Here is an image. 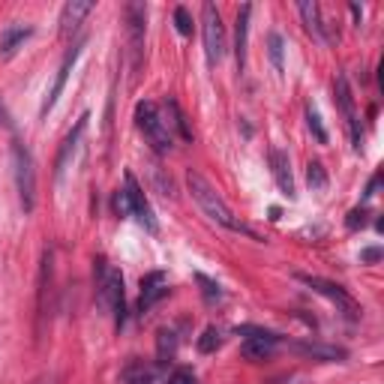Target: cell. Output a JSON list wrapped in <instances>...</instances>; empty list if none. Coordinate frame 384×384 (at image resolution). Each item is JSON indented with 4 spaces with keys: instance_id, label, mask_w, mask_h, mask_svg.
I'll use <instances>...</instances> for the list:
<instances>
[{
    "instance_id": "obj_34",
    "label": "cell",
    "mask_w": 384,
    "mask_h": 384,
    "mask_svg": "<svg viewBox=\"0 0 384 384\" xmlns=\"http://www.w3.org/2000/svg\"><path fill=\"white\" fill-rule=\"evenodd\" d=\"M153 181H157V186L162 189V196H174V192H171V183H165V181H162V171H159V165H153Z\"/></svg>"
},
{
    "instance_id": "obj_28",
    "label": "cell",
    "mask_w": 384,
    "mask_h": 384,
    "mask_svg": "<svg viewBox=\"0 0 384 384\" xmlns=\"http://www.w3.org/2000/svg\"><path fill=\"white\" fill-rule=\"evenodd\" d=\"M196 283L201 286V294H204V300H208V303H216V300H222V288H220V283H213L210 276H204V273H196Z\"/></svg>"
},
{
    "instance_id": "obj_23",
    "label": "cell",
    "mask_w": 384,
    "mask_h": 384,
    "mask_svg": "<svg viewBox=\"0 0 384 384\" xmlns=\"http://www.w3.org/2000/svg\"><path fill=\"white\" fill-rule=\"evenodd\" d=\"M165 111H169V120H171V126L177 130V135H181L183 142H192V130H189V123H186L183 111H181V106H177L174 96H165ZM169 120H165V123H169Z\"/></svg>"
},
{
    "instance_id": "obj_7",
    "label": "cell",
    "mask_w": 384,
    "mask_h": 384,
    "mask_svg": "<svg viewBox=\"0 0 384 384\" xmlns=\"http://www.w3.org/2000/svg\"><path fill=\"white\" fill-rule=\"evenodd\" d=\"M123 16H126V33H130V67H132V81H135L138 69H142V60H145V18H147V9H145V4H126Z\"/></svg>"
},
{
    "instance_id": "obj_32",
    "label": "cell",
    "mask_w": 384,
    "mask_h": 384,
    "mask_svg": "<svg viewBox=\"0 0 384 384\" xmlns=\"http://www.w3.org/2000/svg\"><path fill=\"white\" fill-rule=\"evenodd\" d=\"M111 208H114V213H118L120 220H123V216H130V213H132V208H130V198H126V192H123V189H118V192H114V198H111Z\"/></svg>"
},
{
    "instance_id": "obj_25",
    "label": "cell",
    "mask_w": 384,
    "mask_h": 384,
    "mask_svg": "<svg viewBox=\"0 0 384 384\" xmlns=\"http://www.w3.org/2000/svg\"><path fill=\"white\" fill-rule=\"evenodd\" d=\"M306 183H310L312 192H324L327 189V171H324V165L312 159L310 165H306Z\"/></svg>"
},
{
    "instance_id": "obj_5",
    "label": "cell",
    "mask_w": 384,
    "mask_h": 384,
    "mask_svg": "<svg viewBox=\"0 0 384 384\" xmlns=\"http://www.w3.org/2000/svg\"><path fill=\"white\" fill-rule=\"evenodd\" d=\"M294 279L303 286H310L315 294H322V298H327L330 303H337V310L345 312V318H351V322L361 315V306H357V300L342 286L330 283V279H322V276H312V273H294Z\"/></svg>"
},
{
    "instance_id": "obj_36",
    "label": "cell",
    "mask_w": 384,
    "mask_h": 384,
    "mask_svg": "<svg viewBox=\"0 0 384 384\" xmlns=\"http://www.w3.org/2000/svg\"><path fill=\"white\" fill-rule=\"evenodd\" d=\"M378 186H381V174H375L373 181H369V186H366V198H373L375 192H378Z\"/></svg>"
},
{
    "instance_id": "obj_38",
    "label": "cell",
    "mask_w": 384,
    "mask_h": 384,
    "mask_svg": "<svg viewBox=\"0 0 384 384\" xmlns=\"http://www.w3.org/2000/svg\"><path fill=\"white\" fill-rule=\"evenodd\" d=\"M351 16L357 18V24H361V16H363V12H361V6H357V4H351Z\"/></svg>"
},
{
    "instance_id": "obj_20",
    "label": "cell",
    "mask_w": 384,
    "mask_h": 384,
    "mask_svg": "<svg viewBox=\"0 0 384 384\" xmlns=\"http://www.w3.org/2000/svg\"><path fill=\"white\" fill-rule=\"evenodd\" d=\"M177 357V334L171 327H159L157 330V366H169Z\"/></svg>"
},
{
    "instance_id": "obj_21",
    "label": "cell",
    "mask_w": 384,
    "mask_h": 384,
    "mask_svg": "<svg viewBox=\"0 0 384 384\" xmlns=\"http://www.w3.org/2000/svg\"><path fill=\"white\" fill-rule=\"evenodd\" d=\"M279 342H283V339H243L240 354L247 357V361L259 363V361H267V357H273V351H276Z\"/></svg>"
},
{
    "instance_id": "obj_37",
    "label": "cell",
    "mask_w": 384,
    "mask_h": 384,
    "mask_svg": "<svg viewBox=\"0 0 384 384\" xmlns=\"http://www.w3.org/2000/svg\"><path fill=\"white\" fill-rule=\"evenodd\" d=\"M0 126H9V130H12V118H9V111L4 106H0Z\"/></svg>"
},
{
    "instance_id": "obj_29",
    "label": "cell",
    "mask_w": 384,
    "mask_h": 384,
    "mask_svg": "<svg viewBox=\"0 0 384 384\" xmlns=\"http://www.w3.org/2000/svg\"><path fill=\"white\" fill-rule=\"evenodd\" d=\"M237 337H247V339H283L276 330H267V327H255V324H240L237 327Z\"/></svg>"
},
{
    "instance_id": "obj_10",
    "label": "cell",
    "mask_w": 384,
    "mask_h": 384,
    "mask_svg": "<svg viewBox=\"0 0 384 384\" xmlns=\"http://www.w3.org/2000/svg\"><path fill=\"white\" fill-rule=\"evenodd\" d=\"M169 279H165V273H147L142 279V298H138V312H150L153 306H157L162 298H169Z\"/></svg>"
},
{
    "instance_id": "obj_35",
    "label": "cell",
    "mask_w": 384,
    "mask_h": 384,
    "mask_svg": "<svg viewBox=\"0 0 384 384\" xmlns=\"http://www.w3.org/2000/svg\"><path fill=\"white\" fill-rule=\"evenodd\" d=\"M361 261H369V264H373V261H381V249H363L361 252Z\"/></svg>"
},
{
    "instance_id": "obj_24",
    "label": "cell",
    "mask_w": 384,
    "mask_h": 384,
    "mask_svg": "<svg viewBox=\"0 0 384 384\" xmlns=\"http://www.w3.org/2000/svg\"><path fill=\"white\" fill-rule=\"evenodd\" d=\"M306 126H310V132L315 135L318 145H327V130H324L322 114H318V108L312 106V102H306Z\"/></svg>"
},
{
    "instance_id": "obj_19",
    "label": "cell",
    "mask_w": 384,
    "mask_h": 384,
    "mask_svg": "<svg viewBox=\"0 0 384 384\" xmlns=\"http://www.w3.org/2000/svg\"><path fill=\"white\" fill-rule=\"evenodd\" d=\"M48 286H51V249L43 252V267H40V291H36V310H40V327H36V334H43L45 327V298H48Z\"/></svg>"
},
{
    "instance_id": "obj_1",
    "label": "cell",
    "mask_w": 384,
    "mask_h": 384,
    "mask_svg": "<svg viewBox=\"0 0 384 384\" xmlns=\"http://www.w3.org/2000/svg\"><path fill=\"white\" fill-rule=\"evenodd\" d=\"M94 283H96V303L102 312L114 315V327L126 324V291H123V273L106 259H96L94 264Z\"/></svg>"
},
{
    "instance_id": "obj_11",
    "label": "cell",
    "mask_w": 384,
    "mask_h": 384,
    "mask_svg": "<svg viewBox=\"0 0 384 384\" xmlns=\"http://www.w3.org/2000/svg\"><path fill=\"white\" fill-rule=\"evenodd\" d=\"M123 384H165L162 366L147 363V361H130L120 373Z\"/></svg>"
},
{
    "instance_id": "obj_3",
    "label": "cell",
    "mask_w": 384,
    "mask_h": 384,
    "mask_svg": "<svg viewBox=\"0 0 384 384\" xmlns=\"http://www.w3.org/2000/svg\"><path fill=\"white\" fill-rule=\"evenodd\" d=\"M135 126L145 132L147 145L157 150L159 157H165V153L174 147V135L169 130V123H165V118L159 114L157 102H150V99L138 102V106H135Z\"/></svg>"
},
{
    "instance_id": "obj_26",
    "label": "cell",
    "mask_w": 384,
    "mask_h": 384,
    "mask_svg": "<svg viewBox=\"0 0 384 384\" xmlns=\"http://www.w3.org/2000/svg\"><path fill=\"white\" fill-rule=\"evenodd\" d=\"M283 51H286V45H283V36L279 33H271L267 36V55H271V63H273V69L283 75V69H286V63H283Z\"/></svg>"
},
{
    "instance_id": "obj_15",
    "label": "cell",
    "mask_w": 384,
    "mask_h": 384,
    "mask_svg": "<svg viewBox=\"0 0 384 384\" xmlns=\"http://www.w3.org/2000/svg\"><path fill=\"white\" fill-rule=\"evenodd\" d=\"M249 16L252 6H240L237 9V28H235V55H237V69H247V45H249Z\"/></svg>"
},
{
    "instance_id": "obj_17",
    "label": "cell",
    "mask_w": 384,
    "mask_h": 384,
    "mask_svg": "<svg viewBox=\"0 0 384 384\" xmlns=\"http://www.w3.org/2000/svg\"><path fill=\"white\" fill-rule=\"evenodd\" d=\"M298 354L303 357H312V361H324V363H337L345 357L342 349H334V345H322V342H294L291 345Z\"/></svg>"
},
{
    "instance_id": "obj_33",
    "label": "cell",
    "mask_w": 384,
    "mask_h": 384,
    "mask_svg": "<svg viewBox=\"0 0 384 384\" xmlns=\"http://www.w3.org/2000/svg\"><path fill=\"white\" fill-rule=\"evenodd\" d=\"M165 384H198V378H196V373H192V369H174Z\"/></svg>"
},
{
    "instance_id": "obj_22",
    "label": "cell",
    "mask_w": 384,
    "mask_h": 384,
    "mask_svg": "<svg viewBox=\"0 0 384 384\" xmlns=\"http://www.w3.org/2000/svg\"><path fill=\"white\" fill-rule=\"evenodd\" d=\"M87 120H91V114H81V118H79V123H75V130L67 135V142H63V147H60V153H57V177L63 174V169H67L69 157L75 153V147H79V138H81V132H84Z\"/></svg>"
},
{
    "instance_id": "obj_27",
    "label": "cell",
    "mask_w": 384,
    "mask_h": 384,
    "mask_svg": "<svg viewBox=\"0 0 384 384\" xmlns=\"http://www.w3.org/2000/svg\"><path fill=\"white\" fill-rule=\"evenodd\" d=\"M222 345V334H220V327H204V334L198 337V351L201 354H213L216 349Z\"/></svg>"
},
{
    "instance_id": "obj_8",
    "label": "cell",
    "mask_w": 384,
    "mask_h": 384,
    "mask_svg": "<svg viewBox=\"0 0 384 384\" xmlns=\"http://www.w3.org/2000/svg\"><path fill=\"white\" fill-rule=\"evenodd\" d=\"M334 102H337V108L342 111L345 123H349L354 150H361L363 147V130H361V120H357L354 96H351V87H349V79H345V75H337V79H334Z\"/></svg>"
},
{
    "instance_id": "obj_4",
    "label": "cell",
    "mask_w": 384,
    "mask_h": 384,
    "mask_svg": "<svg viewBox=\"0 0 384 384\" xmlns=\"http://www.w3.org/2000/svg\"><path fill=\"white\" fill-rule=\"evenodd\" d=\"M12 165H16V186L21 196V208L24 213H30L36 208V165L30 150L21 142H12Z\"/></svg>"
},
{
    "instance_id": "obj_13",
    "label": "cell",
    "mask_w": 384,
    "mask_h": 384,
    "mask_svg": "<svg viewBox=\"0 0 384 384\" xmlns=\"http://www.w3.org/2000/svg\"><path fill=\"white\" fill-rule=\"evenodd\" d=\"M79 55H81V43L79 45H72V51L67 57H63V63H60V69H57V75H55V84H51V91H48V96H45V102H43V108H40V114L45 118V114L55 108V102H57V96L63 94V87H67V79H69V69H72V63L79 60Z\"/></svg>"
},
{
    "instance_id": "obj_30",
    "label": "cell",
    "mask_w": 384,
    "mask_h": 384,
    "mask_svg": "<svg viewBox=\"0 0 384 384\" xmlns=\"http://www.w3.org/2000/svg\"><path fill=\"white\" fill-rule=\"evenodd\" d=\"M174 28H177V33H181V36L192 33V16H189L186 6H177L174 9Z\"/></svg>"
},
{
    "instance_id": "obj_12",
    "label": "cell",
    "mask_w": 384,
    "mask_h": 384,
    "mask_svg": "<svg viewBox=\"0 0 384 384\" xmlns=\"http://www.w3.org/2000/svg\"><path fill=\"white\" fill-rule=\"evenodd\" d=\"M94 12V4L91 0H69L67 6L60 12V36L63 40H69V36L81 28V21Z\"/></svg>"
},
{
    "instance_id": "obj_18",
    "label": "cell",
    "mask_w": 384,
    "mask_h": 384,
    "mask_svg": "<svg viewBox=\"0 0 384 384\" xmlns=\"http://www.w3.org/2000/svg\"><path fill=\"white\" fill-rule=\"evenodd\" d=\"M298 12H300V18H303V28L310 30L318 43H327L324 24H322V9H318L315 0H300V4H298Z\"/></svg>"
},
{
    "instance_id": "obj_6",
    "label": "cell",
    "mask_w": 384,
    "mask_h": 384,
    "mask_svg": "<svg viewBox=\"0 0 384 384\" xmlns=\"http://www.w3.org/2000/svg\"><path fill=\"white\" fill-rule=\"evenodd\" d=\"M201 33H204V55H208V63L216 67L225 57V28L220 18V9L213 4L201 6Z\"/></svg>"
},
{
    "instance_id": "obj_16",
    "label": "cell",
    "mask_w": 384,
    "mask_h": 384,
    "mask_svg": "<svg viewBox=\"0 0 384 384\" xmlns=\"http://www.w3.org/2000/svg\"><path fill=\"white\" fill-rule=\"evenodd\" d=\"M33 36V28H24V24H9V28L0 33V57L9 60L16 51Z\"/></svg>"
},
{
    "instance_id": "obj_2",
    "label": "cell",
    "mask_w": 384,
    "mask_h": 384,
    "mask_svg": "<svg viewBox=\"0 0 384 384\" xmlns=\"http://www.w3.org/2000/svg\"><path fill=\"white\" fill-rule=\"evenodd\" d=\"M186 186H189V192H192V198H196V204L204 210V216H210V220L216 222V225H222V228H228V232H237V235H249V237H255L247 225H243L237 216L232 213V208L222 201V196L216 192L204 177L198 174V171H186Z\"/></svg>"
},
{
    "instance_id": "obj_14",
    "label": "cell",
    "mask_w": 384,
    "mask_h": 384,
    "mask_svg": "<svg viewBox=\"0 0 384 384\" xmlns=\"http://www.w3.org/2000/svg\"><path fill=\"white\" fill-rule=\"evenodd\" d=\"M271 171H273V181L279 186V192L288 198H294V177H291V162H288V153H283L279 147L271 150Z\"/></svg>"
},
{
    "instance_id": "obj_31",
    "label": "cell",
    "mask_w": 384,
    "mask_h": 384,
    "mask_svg": "<svg viewBox=\"0 0 384 384\" xmlns=\"http://www.w3.org/2000/svg\"><path fill=\"white\" fill-rule=\"evenodd\" d=\"M366 216H369L366 208H351L349 216H345V225H349V232H357V228H363V225H366Z\"/></svg>"
},
{
    "instance_id": "obj_9",
    "label": "cell",
    "mask_w": 384,
    "mask_h": 384,
    "mask_svg": "<svg viewBox=\"0 0 384 384\" xmlns=\"http://www.w3.org/2000/svg\"><path fill=\"white\" fill-rule=\"evenodd\" d=\"M123 192H126V198H130V208H132V216L138 222H142L147 232H157V216H153V210H150V201L145 198V189L138 186V181H135V174L132 171H123Z\"/></svg>"
}]
</instances>
